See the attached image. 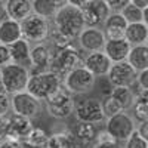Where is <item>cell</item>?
<instances>
[{
    "label": "cell",
    "mask_w": 148,
    "mask_h": 148,
    "mask_svg": "<svg viewBox=\"0 0 148 148\" xmlns=\"http://www.w3.org/2000/svg\"><path fill=\"white\" fill-rule=\"evenodd\" d=\"M19 39H22V33H21V24L18 21L8 18L0 22V43L9 46Z\"/></svg>",
    "instance_id": "obj_20"
},
{
    "label": "cell",
    "mask_w": 148,
    "mask_h": 148,
    "mask_svg": "<svg viewBox=\"0 0 148 148\" xmlns=\"http://www.w3.org/2000/svg\"><path fill=\"white\" fill-rule=\"evenodd\" d=\"M104 27H105V30H102V31L105 34L107 40L123 39V37H125V30L127 27V22L121 16L120 12L119 14L111 12V14L108 15V18L105 19V22H104Z\"/></svg>",
    "instance_id": "obj_18"
},
{
    "label": "cell",
    "mask_w": 148,
    "mask_h": 148,
    "mask_svg": "<svg viewBox=\"0 0 148 148\" xmlns=\"http://www.w3.org/2000/svg\"><path fill=\"white\" fill-rule=\"evenodd\" d=\"M73 132H74V136H77L79 139H82V141H84V142H89V141H92V139L96 138L95 126L90 125V123L77 121V125L74 126Z\"/></svg>",
    "instance_id": "obj_28"
},
{
    "label": "cell",
    "mask_w": 148,
    "mask_h": 148,
    "mask_svg": "<svg viewBox=\"0 0 148 148\" xmlns=\"http://www.w3.org/2000/svg\"><path fill=\"white\" fill-rule=\"evenodd\" d=\"M0 148H22V147H21V141L5 138L2 142H0Z\"/></svg>",
    "instance_id": "obj_36"
},
{
    "label": "cell",
    "mask_w": 148,
    "mask_h": 148,
    "mask_svg": "<svg viewBox=\"0 0 148 148\" xmlns=\"http://www.w3.org/2000/svg\"><path fill=\"white\" fill-rule=\"evenodd\" d=\"M51 61H52V52L49 46H46L45 43H36L30 51V62H31L30 70L34 68V71H31L30 74L47 71L51 67Z\"/></svg>",
    "instance_id": "obj_15"
},
{
    "label": "cell",
    "mask_w": 148,
    "mask_h": 148,
    "mask_svg": "<svg viewBox=\"0 0 148 148\" xmlns=\"http://www.w3.org/2000/svg\"><path fill=\"white\" fill-rule=\"evenodd\" d=\"M136 83L139 84V88H141L142 90H147V89H148V70H142V71L138 73Z\"/></svg>",
    "instance_id": "obj_35"
},
{
    "label": "cell",
    "mask_w": 148,
    "mask_h": 148,
    "mask_svg": "<svg viewBox=\"0 0 148 148\" xmlns=\"http://www.w3.org/2000/svg\"><path fill=\"white\" fill-rule=\"evenodd\" d=\"M61 86H62V79L53 71L47 70L42 73L30 74L25 90L34 98H37L39 101H46Z\"/></svg>",
    "instance_id": "obj_2"
},
{
    "label": "cell",
    "mask_w": 148,
    "mask_h": 148,
    "mask_svg": "<svg viewBox=\"0 0 148 148\" xmlns=\"http://www.w3.org/2000/svg\"><path fill=\"white\" fill-rule=\"evenodd\" d=\"M42 148H47V147H42Z\"/></svg>",
    "instance_id": "obj_44"
},
{
    "label": "cell",
    "mask_w": 148,
    "mask_h": 148,
    "mask_svg": "<svg viewBox=\"0 0 148 148\" xmlns=\"http://www.w3.org/2000/svg\"><path fill=\"white\" fill-rule=\"evenodd\" d=\"M136 76L138 71H135L127 61H121L111 64L105 77L113 88H132L136 83Z\"/></svg>",
    "instance_id": "obj_10"
},
{
    "label": "cell",
    "mask_w": 148,
    "mask_h": 148,
    "mask_svg": "<svg viewBox=\"0 0 148 148\" xmlns=\"http://www.w3.org/2000/svg\"><path fill=\"white\" fill-rule=\"evenodd\" d=\"M130 3L138 6L139 9H147L148 8V0H130Z\"/></svg>",
    "instance_id": "obj_39"
},
{
    "label": "cell",
    "mask_w": 148,
    "mask_h": 148,
    "mask_svg": "<svg viewBox=\"0 0 148 148\" xmlns=\"http://www.w3.org/2000/svg\"><path fill=\"white\" fill-rule=\"evenodd\" d=\"M135 129H136L135 119L129 116L127 113H125V111L108 117L107 125H105L107 135L110 138H113L114 141H126L135 132Z\"/></svg>",
    "instance_id": "obj_7"
},
{
    "label": "cell",
    "mask_w": 148,
    "mask_h": 148,
    "mask_svg": "<svg viewBox=\"0 0 148 148\" xmlns=\"http://www.w3.org/2000/svg\"><path fill=\"white\" fill-rule=\"evenodd\" d=\"M80 10H82L84 27H99V25H104L105 19L111 14L104 0H89L88 3H84L80 8Z\"/></svg>",
    "instance_id": "obj_12"
},
{
    "label": "cell",
    "mask_w": 148,
    "mask_h": 148,
    "mask_svg": "<svg viewBox=\"0 0 148 148\" xmlns=\"http://www.w3.org/2000/svg\"><path fill=\"white\" fill-rule=\"evenodd\" d=\"M111 64H113V62L108 59V56L102 51H99V52H90V53H88V56L83 59L82 65L89 73H92L96 79H99V77H105L107 76V73H108Z\"/></svg>",
    "instance_id": "obj_16"
},
{
    "label": "cell",
    "mask_w": 148,
    "mask_h": 148,
    "mask_svg": "<svg viewBox=\"0 0 148 148\" xmlns=\"http://www.w3.org/2000/svg\"><path fill=\"white\" fill-rule=\"evenodd\" d=\"M5 139V117L0 119V142Z\"/></svg>",
    "instance_id": "obj_41"
},
{
    "label": "cell",
    "mask_w": 148,
    "mask_h": 148,
    "mask_svg": "<svg viewBox=\"0 0 148 148\" xmlns=\"http://www.w3.org/2000/svg\"><path fill=\"white\" fill-rule=\"evenodd\" d=\"M121 16L126 19L127 24H136V22H147V9H139L138 6H135L129 3L121 12Z\"/></svg>",
    "instance_id": "obj_27"
},
{
    "label": "cell",
    "mask_w": 148,
    "mask_h": 148,
    "mask_svg": "<svg viewBox=\"0 0 148 148\" xmlns=\"http://www.w3.org/2000/svg\"><path fill=\"white\" fill-rule=\"evenodd\" d=\"M125 39L130 46L145 45L148 40V25L147 22H136V24H127L125 30Z\"/></svg>",
    "instance_id": "obj_22"
},
{
    "label": "cell",
    "mask_w": 148,
    "mask_h": 148,
    "mask_svg": "<svg viewBox=\"0 0 148 148\" xmlns=\"http://www.w3.org/2000/svg\"><path fill=\"white\" fill-rule=\"evenodd\" d=\"M126 61L138 73L142 70H148V46H147V43L138 45V46H130V51H129Z\"/></svg>",
    "instance_id": "obj_23"
},
{
    "label": "cell",
    "mask_w": 148,
    "mask_h": 148,
    "mask_svg": "<svg viewBox=\"0 0 148 148\" xmlns=\"http://www.w3.org/2000/svg\"><path fill=\"white\" fill-rule=\"evenodd\" d=\"M31 10H33V14L39 15L45 19H52L56 14L58 8L51 2V0H33L31 2Z\"/></svg>",
    "instance_id": "obj_25"
},
{
    "label": "cell",
    "mask_w": 148,
    "mask_h": 148,
    "mask_svg": "<svg viewBox=\"0 0 148 148\" xmlns=\"http://www.w3.org/2000/svg\"><path fill=\"white\" fill-rule=\"evenodd\" d=\"M74 114L79 121L90 123V125L105 120L101 101L96 98H83L82 101L74 104Z\"/></svg>",
    "instance_id": "obj_11"
},
{
    "label": "cell",
    "mask_w": 148,
    "mask_h": 148,
    "mask_svg": "<svg viewBox=\"0 0 148 148\" xmlns=\"http://www.w3.org/2000/svg\"><path fill=\"white\" fill-rule=\"evenodd\" d=\"M101 105H102V111H104V116L105 117H111V116H114V114L121 113V111H123L117 105V102L113 99V98H110V96L105 98L104 102H101Z\"/></svg>",
    "instance_id": "obj_31"
},
{
    "label": "cell",
    "mask_w": 148,
    "mask_h": 148,
    "mask_svg": "<svg viewBox=\"0 0 148 148\" xmlns=\"http://www.w3.org/2000/svg\"><path fill=\"white\" fill-rule=\"evenodd\" d=\"M108 96L113 98L123 111H126L132 107L136 95L133 93V90L130 88H113V90H111V93Z\"/></svg>",
    "instance_id": "obj_24"
},
{
    "label": "cell",
    "mask_w": 148,
    "mask_h": 148,
    "mask_svg": "<svg viewBox=\"0 0 148 148\" xmlns=\"http://www.w3.org/2000/svg\"><path fill=\"white\" fill-rule=\"evenodd\" d=\"M47 139H49V136H47V133L43 129L33 126V129L30 130V133L27 135V138L24 141H27L28 144H31V145H34L37 148H42V147H45L47 144Z\"/></svg>",
    "instance_id": "obj_29"
},
{
    "label": "cell",
    "mask_w": 148,
    "mask_h": 148,
    "mask_svg": "<svg viewBox=\"0 0 148 148\" xmlns=\"http://www.w3.org/2000/svg\"><path fill=\"white\" fill-rule=\"evenodd\" d=\"M21 33L22 39L33 43H43L49 33H51V22L36 14H30L27 18H24L21 22Z\"/></svg>",
    "instance_id": "obj_6"
},
{
    "label": "cell",
    "mask_w": 148,
    "mask_h": 148,
    "mask_svg": "<svg viewBox=\"0 0 148 148\" xmlns=\"http://www.w3.org/2000/svg\"><path fill=\"white\" fill-rule=\"evenodd\" d=\"M10 113V96L8 93H0V119Z\"/></svg>",
    "instance_id": "obj_33"
},
{
    "label": "cell",
    "mask_w": 148,
    "mask_h": 148,
    "mask_svg": "<svg viewBox=\"0 0 148 148\" xmlns=\"http://www.w3.org/2000/svg\"><path fill=\"white\" fill-rule=\"evenodd\" d=\"M8 19V14H6V6H5V0H0V22Z\"/></svg>",
    "instance_id": "obj_38"
},
{
    "label": "cell",
    "mask_w": 148,
    "mask_h": 148,
    "mask_svg": "<svg viewBox=\"0 0 148 148\" xmlns=\"http://www.w3.org/2000/svg\"><path fill=\"white\" fill-rule=\"evenodd\" d=\"M80 64V55L73 46H65L62 49H56V53H52V61L49 70L62 79V76Z\"/></svg>",
    "instance_id": "obj_9"
},
{
    "label": "cell",
    "mask_w": 148,
    "mask_h": 148,
    "mask_svg": "<svg viewBox=\"0 0 148 148\" xmlns=\"http://www.w3.org/2000/svg\"><path fill=\"white\" fill-rule=\"evenodd\" d=\"M30 51H31L30 42H27L25 39H19V40L14 42L12 45H9V53H10L12 62L18 64V65H24L25 68H28V71L31 67Z\"/></svg>",
    "instance_id": "obj_19"
},
{
    "label": "cell",
    "mask_w": 148,
    "mask_h": 148,
    "mask_svg": "<svg viewBox=\"0 0 148 148\" xmlns=\"http://www.w3.org/2000/svg\"><path fill=\"white\" fill-rule=\"evenodd\" d=\"M45 102L47 114L52 116L53 119L64 120L74 113V104H76L74 98L64 86H61L58 90H55Z\"/></svg>",
    "instance_id": "obj_5"
},
{
    "label": "cell",
    "mask_w": 148,
    "mask_h": 148,
    "mask_svg": "<svg viewBox=\"0 0 148 148\" xmlns=\"http://www.w3.org/2000/svg\"><path fill=\"white\" fill-rule=\"evenodd\" d=\"M95 82L96 77L83 65L74 67L62 77V86L71 95H80V93L89 92L95 86Z\"/></svg>",
    "instance_id": "obj_4"
},
{
    "label": "cell",
    "mask_w": 148,
    "mask_h": 148,
    "mask_svg": "<svg viewBox=\"0 0 148 148\" xmlns=\"http://www.w3.org/2000/svg\"><path fill=\"white\" fill-rule=\"evenodd\" d=\"M5 6H6L8 18L18 22H21L24 18H27L30 14H33L30 0H5Z\"/></svg>",
    "instance_id": "obj_21"
},
{
    "label": "cell",
    "mask_w": 148,
    "mask_h": 148,
    "mask_svg": "<svg viewBox=\"0 0 148 148\" xmlns=\"http://www.w3.org/2000/svg\"><path fill=\"white\" fill-rule=\"evenodd\" d=\"M52 19L55 24V30L61 33L64 37H67L68 40L79 37V34L84 28L80 8L71 6V5H64L58 8L56 14Z\"/></svg>",
    "instance_id": "obj_1"
},
{
    "label": "cell",
    "mask_w": 148,
    "mask_h": 148,
    "mask_svg": "<svg viewBox=\"0 0 148 148\" xmlns=\"http://www.w3.org/2000/svg\"><path fill=\"white\" fill-rule=\"evenodd\" d=\"M104 2L107 3L110 12L119 14V12H121L123 9H125V8L130 3V0H104Z\"/></svg>",
    "instance_id": "obj_32"
},
{
    "label": "cell",
    "mask_w": 148,
    "mask_h": 148,
    "mask_svg": "<svg viewBox=\"0 0 148 148\" xmlns=\"http://www.w3.org/2000/svg\"><path fill=\"white\" fill-rule=\"evenodd\" d=\"M0 79H2L6 93L14 95V93L25 90L28 79H30V71L24 65L10 62L0 68Z\"/></svg>",
    "instance_id": "obj_3"
},
{
    "label": "cell",
    "mask_w": 148,
    "mask_h": 148,
    "mask_svg": "<svg viewBox=\"0 0 148 148\" xmlns=\"http://www.w3.org/2000/svg\"><path fill=\"white\" fill-rule=\"evenodd\" d=\"M136 132L141 135L142 138L148 139V123H147V121H142V123H139V127L136 129Z\"/></svg>",
    "instance_id": "obj_37"
},
{
    "label": "cell",
    "mask_w": 148,
    "mask_h": 148,
    "mask_svg": "<svg viewBox=\"0 0 148 148\" xmlns=\"http://www.w3.org/2000/svg\"><path fill=\"white\" fill-rule=\"evenodd\" d=\"M0 93H6L5 86H3V83H2V79H0Z\"/></svg>",
    "instance_id": "obj_43"
},
{
    "label": "cell",
    "mask_w": 148,
    "mask_h": 148,
    "mask_svg": "<svg viewBox=\"0 0 148 148\" xmlns=\"http://www.w3.org/2000/svg\"><path fill=\"white\" fill-rule=\"evenodd\" d=\"M130 51V45L126 42V39H113V40H107L104 45V53L108 56L111 62H121L126 61L127 55Z\"/></svg>",
    "instance_id": "obj_17"
},
{
    "label": "cell",
    "mask_w": 148,
    "mask_h": 148,
    "mask_svg": "<svg viewBox=\"0 0 148 148\" xmlns=\"http://www.w3.org/2000/svg\"><path fill=\"white\" fill-rule=\"evenodd\" d=\"M125 142H126L125 148H148V141L141 136V135L136 132V129H135V132Z\"/></svg>",
    "instance_id": "obj_30"
},
{
    "label": "cell",
    "mask_w": 148,
    "mask_h": 148,
    "mask_svg": "<svg viewBox=\"0 0 148 148\" xmlns=\"http://www.w3.org/2000/svg\"><path fill=\"white\" fill-rule=\"evenodd\" d=\"M31 129L33 125L30 119H25L14 113H9L5 117V138L24 141Z\"/></svg>",
    "instance_id": "obj_13"
},
{
    "label": "cell",
    "mask_w": 148,
    "mask_h": 148,
    "mask_svg": "<svg viewBox=\"0 0 148 148\" xmlns=\"http://www.w3.org/2000/svg\"><path fill=\"white\" fill-rule=\"evenodd\" d=\"M77 39L80 47L88 53L104 51V45L107 42L105 34L99 27H84Z\"/></svg>",
    "instance_id": "obj_14"
},
{
    "label": "cell",
    "mask_w": 148,
    "mask_h": 148,
    "mask_svg": "<svg viewBox=\"0 0 148 148\" xmlns=\"http://www.w3.org/2000/svg\"><path fill=\"white\" fill-rule=\"evenodd\" d=\"M30 2H33V0H30Z\"/></svg>",
    "instance_id": "obj_45"
},
{
    "label": "cell",
    "mask_w": 148,
    "mask_h": 148,
    "mask_svg": "<svg viewBox=\"0 0 148 148\" xmlns=\"http://www.w3.org/2000/svg\"><path fill=\"white\" fill-rule=\"evenodd\" d=\"M51 2L56 6V8H61V6H64L67 5V0H51Z\"/></svg>",
    "instance_id": "obj_42"
},
{
    "label": "cell",
    "mask_w": 148,
    "mask_h": 148,
    "mask_svg": "<svg viewBox=\"0 0 148 148\" xmlns=\"http://www.w3.org/2000/svg\"><path fill=\"white\" fill-rule=\"evenodd\" d=\"M89 0H67V5L76 6V8H82L84 3H88Z\"/></svg>",
    "instance_id": "obj_40"
},
{
    "label": "cell",
    "mask_w": 148,
    "mask_h": 148,
    "mask_svg": "<svg viewBox=\"0 0 148 148\" xmlns=\"http://www.w3.org/2000/svg\"><path fill=\"white\" fill-rule=\"evenodd\" d=\"M10 111L25 119H33L42 111V101L30 95L27 90L14 93L10 98Z\"/></svg>",
    "instance_id": "obj_8"
},
{
    "label": "cell",
    "mask_w": 148,
    "mask_h": 148,
    "mask_svg": "<svg viewBox=\"0 0 148 148\" xmlns=\"http://www.w3.org/2000/svg\"><path fill=\"white\" fill-rule=\"evenodd\" d=\"M10 62H12V59H10V53H9V46L0 43V68Z\"/></svg>",
    "instance_id": "obj_34"
},
{
    "label": "cell",
    "mask_w": 148,
    "mask_h": 148,
    "mask_svg": "<svg viewBox=\"0 0 148 148\" xmlns=\"http://www.w3.org/2000/svg\"><path fill=\"white\" fill-rule=\"evenodd\" d=\"M132 111L133 116L139 123L147 121L148 117V98H147V90H142L138 96H135V101L132 104Z\"/></svg>",
    "instance_id": "obj_26"
}]
</instances>
